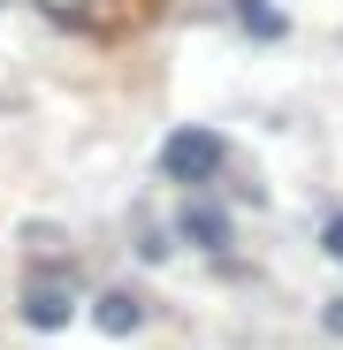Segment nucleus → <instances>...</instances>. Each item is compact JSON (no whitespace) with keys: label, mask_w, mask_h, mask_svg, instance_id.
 Instances as JSON below:
<instances>
[{"label":"nucleus","mask_w":343,"mask_h":350,"mask_svg":"<svg viewBox=\"0 0 343 350\" xmlns=\"http://www.w3.org/2000/svg\"><path fill=\"white\" fill-rule=\"evenodd\" d=\"M176 228H183V237H191L199 252H221V244H229V213H221V206H206V198H191Z\"/></svg>","instance_id":"nucleus-3"},{"label":"nucleus","mask_w":343,"mask_h":350,"mask_svg":"<svg viewBox=\"0 0 343 350\" xmlns=\"http://www.w3.org/2000/svg\"><path fill=\"white\" fill-rule=\"evenodd\" d=\"M92 320H99L107 335H138V327H145V305L130 297V289H107V297L92 305Z\"/></svg>","instance_id":"nucleus-4"},{"label":"nucleus","mask_w":343,"mask_h":350,"mask_svg":"<svg viewBox=\"0 0 343 350\" xmlns=\"http://www.w3.org/2000/svg\"><path fill=\"white\" fill-rule=\"evenodd\" d=\"M221 137L214 130H199V122H183V130H168V145H160V175L168 183H214L221 175Z\"/></svg>","instance_id":"nucleus-1"},{"label":"nucleus","mask_w":343,"mask_h":350,"mask_svg":"<svg viewBox=\"0 0 343 350\" xmlns=\"http://www.w3.org/2000/svg\"><path fill=\"white\" fill-rule=\"evenodd\" d=\"M69 312H77V297H69V282H31V289H23V320H31L38 335H53V327H69Z\"/></svg>","instance_id":"nucleus-2"},{"label":"nucleus","mask_w":343,"mask_h":350,"mask_svg":"<svg viewBox=\"0 0 343 350\" xmlns=\"http://www.w3.org/2000/svg\"><path fill=\"white\" fill-rule=\"evenodd\" d=\"M320 252H328V259H343V213H335V221L320 228Z\"/></svg>","instance_id":"nucleus-6"},{"label":"nucleus","mask_w":343,"mask_h":350,"mask_svg":"<svg viewBox=\"0 0 343 350\" xmlns=\"http://www.w3.org/2000/svg\"><path fill=\"white\" fill-rule=\"evenodd\" d=\"M320 320H328V335H343V297H335V305H328Z\"/></svg>","instance_id":"nucleus-8"},{"label":"nucleus","mask_w":343,"mask_h":350,"mask_svg":"<svg viewBox=\"0 0 343 350\" xmlns=\"http://www.w3.org/2000/svg\"><path fill=\"white\" fill-rule=\"evenodd\" d=\"M31 8H53V16H84L92 0H31Z\"/></svg>","instance_id":"nucleus-7"},{"label":"nucleus","mask_w":343,"mask_h":350,"mask_svg":"<svg viewBox=\"0 0 343 350\" xmlns=\"http://www.w3.org/2000/svg\"><path fill=\"white\" fill-rule=\"evenodd\" d=\"M237 23H244L252 38H282V31H290V16H282L275 0H237Z\"/></svg>","instance_id":"nucleus-5"}]
</instances>
